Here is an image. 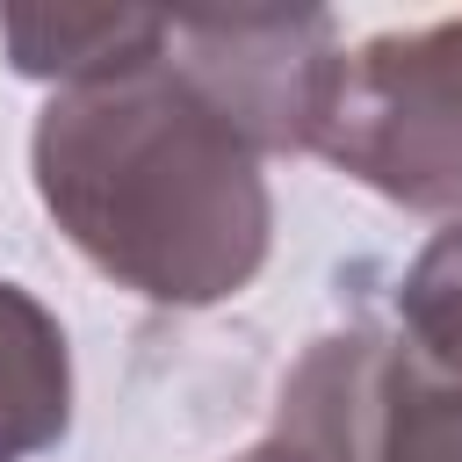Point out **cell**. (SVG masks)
Listing matches in <instances>:
<instances>
[{
	"instance_id": "obj_1",
	"label": "cell",
	"mask_w": 462,
	"mask_h": 462,
	"mask_svg": "<svg viewBox=\"0 0 462 462\" xmlns=\"http://www.w3.org/2000/svg\"><path fill=\"white\" fill-rule=\"evenodd\" d=\"M51 224L144 303L238 296L274 238L260 144L166 58L58 87L29 130Z\"/></svg>"
},
{
	"instance_id": "obj_2",
	"label": "cell",
	"mask_w": 462,
	"mask_h": 462,
	"mask_svg": "<svg viewBox=\"0 0 462 462\" xmlns=\"http://www.w3.org/2000/svg\"><path fill=\"white\" fill-rule=\"evenodd\" d=\"M318 152L383 202L462 224V14L368 36Z\"/></svg>"
},
{
	"instance_id": "obj_3",
	"label": "cell",
	"mask_w": 462,
	"mask_h": 462,
	"mask_svg": "<svg viewBox=\"0 0 462 462\" xmlns=\"http://www.w3.org/2000/svg\"><path fill=\"white\" fill-rule=\"evenodd\" d=\"M166 58L267 152H318L339 108L346 51L318 7H180Z\"/></svg>"
},
{
	"instance_id": "obj_4",
	"label": "cell",
	"mask_w": 462,
	"mask_h": 462,
	"mask_svg": "<svg viewBox=\"0 0 462 462\" xmlns=\"http://www.w3.org/2000/svg\"><path fill=\"white\" fill-rule=\"evenodd\" d=\"M274 433L318 462H462V383L354 325L289 368Z\"/></svg>"
},
{
	"instance_id": "obj_5",
	"label": "cell",
	"mask_w": 462,
	"mask_h": 462,
	"mask_svg": "<svg viewBox=\"0 0 462 462\" xmlns=\"http://www.w3.org/2000/svg\"><path fill=\"white\" fill-rule=\"evenodd\" d=\"M0 43L22 79H51L58 94V87H87V79L159 58L166 14L152 7H7Z\"/></svg>"
},
{
	"instance_id": "obj_6",
	"label": "cell",
	"mask_w": 462,
	"mask_h": 462,
	"mask_svg": "<svg viewBox=\"0 0 462 462\" xmlns=\"http://www.w3.org/2000/svg\"><path fill=\"white\" fill-rule=\"evenodd\" d=\"M72 426V354L65 325L0 274V462L58 448Z\"/></svg>"
},
{
	"instance_id": "obj_7",
	"label": "cell",
	"mask_w": 462,
	"mask_h": 462,
	"mask_svg": "<svg viewBox=\"0 0 462 462\" xmlns=\"http://www.w3.org/2000/svg\"><path fill=\"white\" fill-rule=\"evenodd\" d=\"M390 339L419 368L462 383V224L433 231L426 253L404 267V282H397V332Z\"/></svg>"
},
{
	"instance_id": "obj_8",
	"label": "cell",
	"mask_w": 462,
	"mask_h": 462,
	"mask_svg": "<svg viewBox=\"0 0 462 462\" xmlns=\"http://www.w3.org/2000/svg\"><path fill=\"white\" fill-rule=\"evenodd\" d=\"M231 462H318V455H310V448H296L289 433H267L260 448H245V455H231Z\"/></svg>"
}]
</instances>
